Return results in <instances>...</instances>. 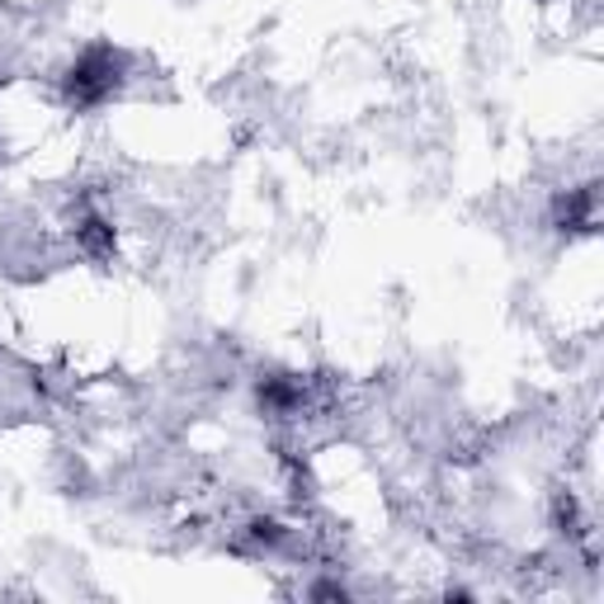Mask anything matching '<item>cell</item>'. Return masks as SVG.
<instances>
[{
  "label": "cell",
  "mask_w": 604,
  "mask_h": 604,
  "mask_svg": "<svg viewBox=\"0 0 604 604\" xmlns=\"http://www.w3.org/2000/svg\"><path fill=\"white\" fill-rule=\"evenodd\" d=\"M128 76V52L123 48H113L109 38H99L90 43L76 62L67 67V76H62V95H67V105L71 109H99L105 99L119 90Z\"/></svg>",
  "instance_id": "6da1fadb"
},
{
  "label": "cell",
  "mask_w": 604,
  "mask_h": 604,
  "mask_svg": "<svg viewBox=\"0 0 604 604\" xmlns=\"http://www.w3.org/2000/svg\"><path fill=\"white\" fill-rule=\"evenodd\" d=\"M255 397H261V407L269 415H293L302 401H307V383L293 378V373H265L261 387H255Z\"/></svg>",
  "instance_id": "7a4b0ae2"
},
{
  "label": "cell",
  "mask_w": 604,
  "mask_h": 604,
  "mask_svg": "<svg viewBox=\"0 0 604 604\" xmlns=\"http://www.w3.org/2000/svg\"><path fill=\"white\" fill-rule=\"evenodd\" d=\"M557 227H563V232H591L595 227V184H581V190H567L557 198Z\"/></svg>",
  "instance_id": "3957f363"
},
{
  "label": "cell",
  "mask_w": 604,
  "mask_h": 604,
  "mask_svg": "<svg viewBox=\"0 0 604 604\" xmlns=\"http://www.w3.org/2000/svg\"><path fill=\"white\" fill-rule=\"evenodd\" d=\"M76 246L90 255V261H109L113 246H119V237H113V227L99 218V213H85V218L76 222Z\"/></svg>",
  "instance_id": "277c9868"
},
{
  "label": "cell",
  "mask_w": 604,
  "mask_h": 604,
  "mask_svg": "<svg viewBox=\"0 0 604 604\" xmlns=\"http://www.w3.org/2000/svg\"><path fill=\"white\" fill-rule=\"evenodd\" d=\"M251 539L265 543V548H275V543L283 539V524L279 520H251Z\"/></svg>",
  "instance_id": "5b68a950"
},
{
  "label": "cell",
  "mask_w": 604,
  "mask_h": 604,
  "mask_svg": "<svg viewBox=\"0 0 604 604\" xmlns=\"http://www.w3.org/2000/svg\"><path fill=\"white\" fill-rule=\"evenodd\" d=\"M557 524H567V534H577V500L557 496Z\"/></svg>",
  "instance_id": "8992f818"
},
{
  "label": "cell",
  "mask_w": 604,
  "mask_h": 604,
  "mask_svg": "<svg viewBox=\"0 0 604 604\" xmlns=\"http://www.w3.org/2000/svg\"><path fill=\"white\" fill-rule=\"evenodd\" d=\"M307 595H312V600H345V585H336V581H322V585H312Z\"/></svg>",
  "instance_id": "52a82bcc"
}]
</instances>
